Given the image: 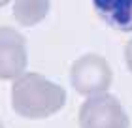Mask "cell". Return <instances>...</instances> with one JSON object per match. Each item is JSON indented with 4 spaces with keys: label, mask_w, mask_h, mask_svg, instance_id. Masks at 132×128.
I'll use <instances>...</instances> for the list:
<instances>
[{
    "label": "cell",
    "mask_w": 132,
    "mask_h": 128,
    "mask_svg": "<svg viewBox=\"0 0 132 128\" xmlns=\"http://www.w3.org/2000/svg\"><path fill=\"white\" fill-rule=\"evenodd\" d=\"M11 109L27 121H44L57 115L66 104V89L38 72H25L11 81Z\"/></svg>",
    "instance_id": "1"
},
{
    "label": "cell",
    "mask_w": 132,
    "mask_h": 128,
    "mask_svg": "<svg viewBox=\"0 0 132 128\" xmlns=\"http://www.w3.org/2000/svg\"><path fill=\"white\" fill-rule=\"evenodd\" d=\"M70 85L79 96H94L108 92L113 83V70L110 62L98 53H85L72 62L68 70Z\"/></svg>",
    "instance_id": "2"
},
{
    "label": "cell",
    "mask_w": 132,
    "mask_h": 128,
    "mask_svg": "<svg viewBox=\"0 0 132 128\" xmlns=\"http://www.w3.org/2000/svg\"><path fill=\"white\" fill-rule=\"evenodd\" d=\"M27 38L13 27H0V81H13L27 72Z\"/></svg>",
    "instance_id": "4"
},
{
    "label": "cell",
    "mask_w": 132,
    "mask_h": 128,
    "mask_svg": "<svg viewBox=\"0 0 132 128\" xmlns=\"http://www.w3.org/2000/svg\"><path fill=\"white\" fill-rule=\"evenodd\" d=\"M79 128H130V119L117 96L100 92L89 96L77 109Z\"/></svg>",
    "instance_id": "3"
},
{
    "label": "cell",
    "mask_w": 132,
    "mask_h": 128,
    "mask_svg": "<svg viewBox=\"0 0 132 128\" xmlns=\"http://www.w3.org/2000/svg\"><path fill=\"white\" fill-rule=\"evenodd\" d=\"M0 128H4V124H2V121H0Z\"/></svg>",
    "instance_id": "9"
},
{
    "label": "cell",
    "mask_w": 132,
    "mask_h": 128,
    "mask_svg": "<svg viewBox=\"0 0 132 128\" xmlns=\"http://www.w3.org/2000/svg\"><path fill=\"white\" fill-rule=\"evenodd\" d=\"M51 10V0H13L11 13L17 25L32 28L40 25Z\"/></svg>",
    "instance_id": "6"
},
{
    "label": "cell",
    "mask_w": 132,
    "mask_h": 128,
    "mask_svg": "<svg viewBox=\"0 0 132 128\" xmlns=\"http://www.w3.org/2000/svg\"><path fill=\"white\" fill-rule=\"evenodd\" d=\"M125 64H127L128 72L132 74V38L125 44Z\"/></svg>",
    "instance_id": "7"
},
{
    "label": "cell",
    "mask_w": 132,
    "mask_h": 128,
    "mask_svg": "<svg viewBox=\"0 0 132 128\" xmlns=\"http://www.w3.org/2000/svg\"><path fill=\"white\" fill-rule=\"evenodd\" d=\"M96 15L119 32H132V0H93Z\"/></svg>",
    "instance_id": "5"
},
{
    "label": "cell",
    "mask_w": 132,
    "mask_h": 128,
    "mask_svg": "<svg viewBox=\"0 0 132 128\" xmlns=\"http://www.w3.org/2000/svg\"><path fill=\"white\" fill-rule=\"evenodd\" d=\"M11 0H0V8H4V6H8Z\"/></svg>",
    "instance_id": "8"
}]
</instances>
